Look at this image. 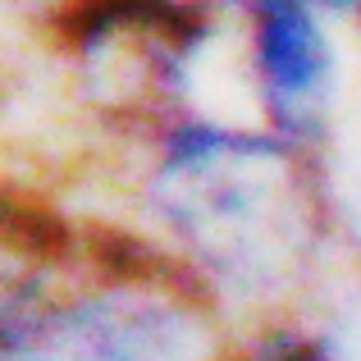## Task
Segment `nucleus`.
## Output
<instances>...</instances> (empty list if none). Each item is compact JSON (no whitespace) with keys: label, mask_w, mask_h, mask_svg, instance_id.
<instances>
[{"label":"nucleus","mask_w":361,"mask_h":361,"mask_svg":"<svg viewBox=\"0 0 361 361\" xmlns=\"http://www.w3.org/2000/svg\"><path fill=\"white\" fill-rule=\"evenodd\" d=\"M73 247H78V233L55 211L0 192V311L46 261H60Z\"/></svg>","instance_id":"nucleus-1"}]
</instances>
